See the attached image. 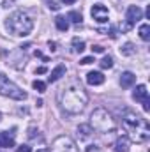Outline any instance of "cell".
<instances>
[{"mask_svg":"<svg viewBox=\"0 0 150 152\" xmlns=\"http://www.w3.org/2000/svg\"><path fill=\"white\" fill-rule=\"evenodd\" d=\"M55 25H57V28L60 32H67L69 30V20L66 16H57L55 18Z\"/></svg>","mask_w":150,"mask_h":152,"instance_id":"obj_16","label":"cell"},{"mask_svg":"<svg viewBox=\"0 0 150 152\" xmlns=\"http://www.w3.org/2000/svg\"><path fill=\"white\" fill-rule=\"evenodd\" d=\"M64 75H66V66H64V64H58V66H57V67L50 73V76H48V81H50V83H53V81L60 80Z\"/></svg>","mask_w":150,"mask_h":152,"instance_id":"obj_13","label":"cell"},{"mask_svg":"<svg viewBox=\"0 0 150 152\" xmlns=\"http://www.w3.org/2000/svg\"><path fill=\"white\" fill-rule=\"evenodd\" d=\"M58 7H60V5H57L55 2H50V9H53V11H58Z\"/></svg>","mask_w":150,"mask_h":152,"instance_id":"obj_27","label":"cell"},{"mask_svg":"<svg viewBox=\"0 0 150 152\" xmlns=\"http://www.w3.org/2000/svg\"><path fill=\"white\" fill-rule=\"evenodd\" d=\"M143 18V11H141V7H138V5H131L129 9H127V14H125V21H127V25H134L136 21H140Z\"/></svg>","mask_w":150,"mask_h":152,"instance_id":"obj_8","label":"cell"},{"mask_svg":"<svg viewBox=\"0 0 150 152\" xmlns=\"http://www.w3.org/2000/svg\"><path fill=\"white\" fill-rule=\"evenodd\" d=\"M73 50H74L76 53H81V51L85 50V42H83L81 39L74 37V39H73Z\"/></svg>","mask_w":150,"mask_h":152,"instance_id":"obj_17","label":"cell"},{"mask_svg":"<svg viewBox=\"0 0 150 152\" xmlns=\"http://www.w3.org/2000/svg\"><path fill=\"white\" fill-rule=\"evenodd\" d=\"M67 20H71L73 23H81L83 18H81V14H79L78 11H71V12L67 14Z\"/></svg>","mask_w":150,"mask_h":152,"instance_id":"obj_21","label":"cell"},{"mask_svg":"<svg viewBox=\"0 0 150 152\" xmlns=\"http://www.w3.org/2000/svg\"><path fill=\"white\" fill-rule=\"evenodd\" d=\"M85 152H103V151H101L99 147H95V145H90V147H88Z\"/></svg>","mask_w":150,"mask_h":152,"instance_id":"obj_26","label":"cell"},{"mask_svg":"<svg viewBox=\"0 0 150 152\" xmlns=\"http://www.w3.org/2000/svg\"><path fill=\"white\" fill-rule=\"evenodd\" d=\"M32 87H34L37 92H44V90H46V83H44V81H39V80H36V81L32 83Z\"/></svg>","mask_w":150,"mask_h":152,"instance_id":"obj_22","label":"cell"},{"mask_svg":"<svg viewBox=\"0 0 150 152\" xmlns=\"http://www.w3.org/2000/svg\"><path fill=\"white\" fill-rule=\"evenodd\" d=\"M62 2H64V4H74L76 0H62Z\"/></svg>","mask_w":150,"mask_h":152,"instance_id":"obj_29","label":"cell"},{"mask_svg":"<svg viewBox=\"0 0 150 152\" xmlns=\"http://www.w3.org/2000/svg\"><path fill=\"white\" fill-rule=\"evenodd\" d=\"M90 126L97 133H113L115 131V120L104 108H97L90 115Z\"/></svg>","mask_w":150,"mask_h":152,"instance_id":"obj_4","label":"cell"},{"mask_svg":"<svg viewBox=\"0 0 150 152\" xmlns=\"http://www.w3.org/2000/svg\"><path fill=\"white\" fill-rule=\"evenodd\" d=\"M134 81H136V75L131 73V71H125V73L120 75V85H122V88H129V87H133Z\"/></svg>","mask_w":150,"mask_h":152,"instance_id":"obj_10","label":"cell"},{"mask_svg":"<svg viewBox=\"0 0 150 152\" xmlns=\"http://www.w3.org/2000/svg\"><path fill=\"white\" fill-rule=\"evenodd\" d=\"M113 151L115 152H129V140L125 136H120L117 138L115 145H113Z\"/></svg>","mask_w":150,"mask_h":152,"instance_id":"obj_14","label":"cell"},{"mask_svg":"<svg viewBox=\"0 0 150 152\" xmlns=\"http://www.w3.org/2000/svg\"><path fill=\"white\" fill-rule=\"evenodd\" d=\"M87 83L92 85V87L103 85V83H104V76H103V73H99V71H90V73L87 75Z\"/></svg>","mask_w":150,"mask_h":152,"instance_id":"obj_9","label":"cell"},{"mask_svg":"<svg viewBox=\"0 0 150 152\" xmlns=\"http://www.w3.org/2000/svg\"><path fill=\"white\" fill-rule=\"evenodd\" d=\"M5 28L12 34V36H28L34 28V20L23 12V11H16L11 16H7L5 20Z\"/></svg>","mask_w":150,"mask_h":152,"instance_id":"obj_3","label":"cell"},{"mask_svg":"<svg viewBox=\"0 0 150 152\" xmlns=\"http://www.w3.org/2000/svg\"><path fill=\"white\" fill-rule=\"evenodd\" d=\"M140 37L143 39V41H149L150 39V27L147 25V23L140 27Z\"/></svg>","mask_w":150,"mask_h":152,"instance_id":"obj_19","label":"cell"},{"mask_svg":"<svg viewBox=\"0 0 150 152\" xmlns=\"http://www.w3.org/2000/svg\"><path fill=\"white\" fill-rule=\"evenodd\" d=\"M134 99L136 101H141V103H147V101H150L149 99V90H147V87L145 85H138L136 88H134Z\"/></svg>","mask_w":150,"mask_h":152,"instance_id":"obj_12","label":"cell"},{"mask_svg":"<svg viewBox=\"0 0 150 152\" xmlns=\"http://www.w3.org/2000/svg\"><path fill=\"white\" fill-rule=\"evenodd\" d=\"M37 73H39V75H42V73H46V67H39V69H37Z\"/></svg>","mask_w":150,"mask_h":152,"instance_id":"obj_28","label":"cell"},{"mask_svg":"<svg viewBox=\"0 0 150 152\" xmlns=\"http://www.w3.org/2000/svg\"><path fill=\"white\" fill-rule=\"evenodd\" d=\"M0 96L16 99V101H25L27 99V92H23L16 83H12L7 76L0 75Z\"/></svg>","mask_w":150,"mask_h":152,"instance_id":"obj_5","label":"cell"},{"mask_svg":"<svg viewBox=\"0 0 150 152\" xmlns=\"http://www.w3.org/2000/svg\"><path fill=\"white\" fill-rule=\"evenodd\" d=\"M92 134H94V129H92L90 124H81V126L78 127V136H81L83 140H88Z\"/></svg>","mask_w":150,"mask_h":152,"instance_id":"obj_15","label":"cell"},{"mask_svg":"<svg viewBox=\"0 0 150 152\" xmlns=\"http://www.w3.org/2000/svg\"><path fill=\"white\" fill-rule=\"evenodd\" d=\"M92 62H95V60H94V57H85V58H81V64H83V66L92 64Z\"/></svg>","mask_w":150,"mask_h":152,"instance_id":"obj_24","label":"cell"},{"mask_svg":"<svg viewBox=\"0 0 150 152\" xmlns=\"http://www.w3.org/2000/svg\"><path fill=\"white\" fill-rule=\"evenodd\" d=\"M92 51L94 53H104V48L101 44H95V46H92Z\"/></svg>","mask_w":150,"mask_h":152,"instance_id":"obj_23","label":"cell"},{"mask_svg":"<svg viewBox=\"0 0 150 152\" xmlns=\"http://www.w3.org/2000/svg\"><path fill=\"white\" fill-rule=\"evenodd\" d=\"M122 126L125 129V133L129 134V138L134 143H145L150 138V126L147 118L136 115L131 110H125L122 115Z\"/></svg>","mask_w":150,"mask_h":152,"instance_id":"obj_2","label":"cell"},{"mask_svg":"<svg viewBox=\"0 0 150 152\" xmlns=\"http://www.w3.org/2000/svg\"><path fill=\"white\" fill-rule=\"evenodd\" d=\"M99 66H101L103 69H111V67H113V58L110 57V55L103 57V60L99 62Z\"/></svg>","mask_w":150,"mask_h":152,"instance_id":"obj_18","label":"cell"},{"mask_svg":"<svg viewBox=\"0 0 150 152\" xmlns=\"http://www.w3.org/2000/svg\"><path fill=\"white\" fill-rule=\"evenodd\" d=\"M120 53H122V55H127V57H129V55H134V53H136V50H134V46H133L131 42H127V44H125L124 48H120Z\"/></svg>","mask_w":150,"mask_h":152,"instance_id":"obj_20","label":"cell"},{"mask_svg":"<svg viewBox=\"0 0 150 152\" xmlns=\"http://www.w3.org/2000/svg\"><path fill=\"white\" fill-rule=\"evenodd\" d=\"M50 152H79V151L69 136H58V138L53 140V145H51Z\"/></svg>","mask_w":150,"mask_h":152,"instance_id":"obj_6","label":"cell"},{"mask_svg":"<svg viewBox=\"0 0 150 152\" xmlns=\"http://www.w3.org/2000/svg\"><path fill=\"white\" fill-rule=\"evenodd\" d=\"M16 152H32V149H30L28 145H20V147H18V151H16Z\"/></svg>","mask_w":150,"mask_h":152,"instance_id":"obj_25","label":"cell"},{"mask_svg":"<svg viewBox=\"0 0 150 152\" xmlns=\"http://www.w3.org/2000/svg\"><path fill=\"white\" fill-rule=\"evenodd\" d=\"M0 147L2 149L14 147V134L12 133H7V131H2L0 133Z\"/></svg>","mask_w":150,"mask_h":152,"instance_id":"obj_11","label":"cell"},{"mask_svg":"<svg viewBox=\"0 0 150 152\" xmlns=\"http://www.w3.org/2000/svg\"><path fill=\"white\" fill-rule=\"evenodd\" d=\"M0 120H2V113H0Z\"/></svg>","mask_w":150,"mask_h":152,"instance_id":"obj_31","label":"cell"},{"mask_svg":"<svg viewBox=\"0 0 150 152\" xmlns=\"http://www.w3.org/2000/svg\"><path fill=\"white\" fill-rule=\"evenodd\" d=\"M37 152H50V149H39Z\"/></svg>","mask_w":150,"mask_h":152,"instance_id":"obj_30","label":"cell"},{"mask_svg":"<svg viewBox=\"0 0 150 152\" xmlns=\"http://www.w3.org/2000/svg\"><path fill=\"white\" fill-rule=\"evenodd\" d=\"M58 103H60L64 112L76 115V113H81L83 108L87 106L88 96H87V92H85V88L81 87L79 81H71L58 94Z\"/></svg>","mask_w":150,"mask_h":152,"instance_id":"obj_1","label":"cell"},{"mask_svg":"<svg viewBox=\"0 0 150 152\" xmlns=\"http://www.w3.org/2000/svg\"><path fill=\"white\" fill-rule=\"evenodd\" d=\"M90 14H92V18H94L97 23H106V21H108V18H110L108 7H104L103 4H95V5L92 7Z\"/></svg>","mask_w":150,"mask_h":152,"instance_id":"obj_7","label":"cell"}]
</instances>
